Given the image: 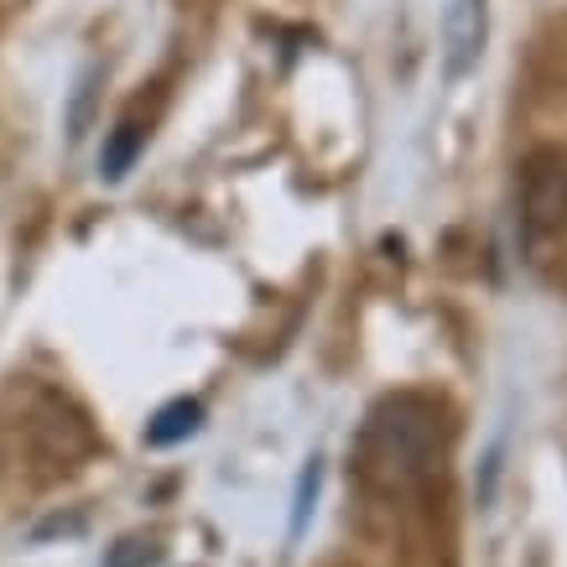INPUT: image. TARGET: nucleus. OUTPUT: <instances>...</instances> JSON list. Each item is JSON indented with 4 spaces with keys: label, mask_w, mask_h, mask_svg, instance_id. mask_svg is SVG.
I'll list each match as a JSON object with an SVG mask.
<instances>
[{
    "label": "nucleus",
    "mask_w": 567,
    "mask_h": 567,
    "mask_svg": "<svg viewBox=\"0 0 567 567\" xmlns=\"http://www.w3.org/2000/svg\"><path fill=\"white\" fill-rule=\"evenodd\" d=\"M141 141H146V131H141L136 121H121V125H115V136H110V146H104V162H100L110 183L131 173V162H136Z\"/></svg>",
    "instance_id": "obj_5"
},
{
    "label": "nucleus",
    "mask_w": 567,
    "mask_h": 567,
    "mask_svg": "<svg viewBox=\"0 0 567 567\" xmlns=\"http://www.w3.org/2000/svg\"><path fill=\"white\" fill-rule=\"evenodd\" d=\"M520 224L526 235H563L567 229V156L532 152L520 162Z\"/></svg>",
    "instance_id": "obj_2"
},
{
    "label": "nucleus",
    "mask_w": 567,
    "mask_h": 567,
    "mask_svg": "<svg viewBox=\"0 0 567 567\" xmlns=\"http://www.w3.org/2000/svg\"><path fill=\"white\" fill-rule=\"evenodd\" d=\"M312 495H318V458L302 468V484H297V511H292V536H302L308 526V511H312Z\"/></svg>",
    "instance_id": "obj_7"
},
{
    "label": "nucleus",
    "mask_w": 567,
    "mask_h": 567,
    "mask_svg": "<svg viewBox=\"0 0 567 567\" xmlns=\"http://www.w3.org/2000/svg\"><path fill=\"white\" fill-rule=\"evenodd\" d=\"M354 464L364 484H375L380 495H406L432 474L437 464V406L422 395H391L380 401L370 422L360 427Z\"/></svg>",
    "instance_id": "obj_1"
},
{
    "label": "nucleus",
    "mask_w": 567,
    "mask_h": 567,
    "mask_svg": "<svg viewBox=\"0 0 567 567\" xmlns=\"http://www.w3.org/2000/svg\"><path fill=\"white\" fill-rule=\"evenodd\" d=\"M162 563V547L152 536H121L115 547L104 551V567H156Z\"/></svg>",
    "instance_id": "obj_6"
},
{
    "label": "nucleus",
    "mask_w": 567,
    "mask_h": 567,
    "mask_svg": "<svg viewBox=\"0 0 567 567\" xmlns=\"http://www.w3.org/2000/svg\"><path fill=\"white\" fill-rule=\"evenodd\" d=\"M198 427H204V406H198V401H173V406H162V412L152 416L146 443H152V447H173V443H183V437H193Z\"/></svg>",
    "instance_id": "obj_4"
},
{
    "label": "nucleus",
    "mask_w": 567,
    "mask_h": 567,
    "mask_svg": "<svg viewBox=\"0 0 567 567\" xmlns=\"http://www.w3.org/2000/svg\"><path fill=\"white\" fill-rule=\"evenodd\" d=\"M484 48V0H453L447 6V73L464 79Z\"/></svg>",
    "instance_id": "obj_3"
}]
</instances>
